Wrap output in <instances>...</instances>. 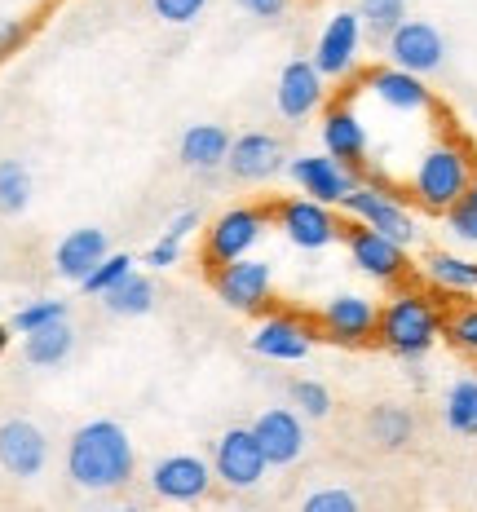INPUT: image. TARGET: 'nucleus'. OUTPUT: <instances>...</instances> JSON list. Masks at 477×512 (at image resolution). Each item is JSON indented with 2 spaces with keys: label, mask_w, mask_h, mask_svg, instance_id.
Returning <instances> with one entry per match:
<instances>
[{
  "label": "nucleus",
  "mask_w": 477,
  "mask_h": 512,
  "mask_svg": "<svg viewBox=\"0 0 477 512\" xmlns=\"http://www.w3.org/2000/svg\"><path fill=\"white\" fill-rule=\"evenodd\" d=\"M133 468H137V451H133V437L124 433V424L115 420H89L71 433L67 442V477L80 490H120L133 482Z\"/></svg>",
  "instance_id": "obj_1"
},
{
  "label": "nucleus",
  "mask_w": 477,
  "mask_h": 512,
  "mask_svg": "<svg viewBox=\"0 0 477 512\" xmlns=\"http://www.w3.org/2000/svg\"><path fill=\"white\" fill-rule=\"evenodd\" d=\"M442 309L433 296L416 292V287H402L394 292L385 305H380V327H376V340L389 349V354L416 362L429 354V345L442 336Z\"/></svg>",
  "instance_id": "obj_2"
},
{
  "label": "nucleus",
  "mask_w": 477,
  "mask_h": 512,
  "mask_svg": "<svg viewBox=\"0 0 477 512\" xmlns=\"http://www.w3.org/2000/svg\"><path fill=\"white\" fill-rule=\"evenodd\" d=\"M477 177V159L464 142H455V137H447V142L429 146V151L420 155L416 173H411V195H416V204L424 212H447L455 208V199L469 190V181Z\"/></svg>",
  "instance_id": "obj_3"
},
{
  "label": "nucleus",
  "mask_w": 477,
  "mask_h": 512,
  "mask_svg": "<svg viewBox=\"0 0 477 512\" xmlns=\"http://www.w3.org/2000/svg\"><path fill=\"white\" fill-rule=\"evenodd\" d=\"M270 217H274V208H248V204L221 212V217L208 226V243H204V256H208L212 270H226V265L243 261V256L261 243Z\"/></svg>",
  "instance_id": "obj_4"
},
{
  "label": "nucleus",
  "mask_w": 477,
  "mask_h": 512,
  "mask_svg": "<svg viewBox=\"0 0 477 512\" xmlns=\"http://www.w3.org/2000/svg\"><path fill=\"white\" fill-rule=\"evenodd\" d=\"M265 451L261 442L252 437V429H226L217 437V446H212V473H217L221 486L230 490H252L261 486L265 477Z\"/></svg>",
  "instance_id": "obj_5"
},
{
  "label": "nucleus",
  "mask_w": 477,
  "mask_h": 512,
  "mask_svg": "<svg viewBox=\"0 0 477 512\" xmlns=\"http://www.w3.org/2000/svg\"><path fill=\"white\" fill-rule=\"evenodd\" d=\"M385 53H389V67L411 71V76H433V71L447 62V40H442V31L433 23H424V18H407V23L385 40Z\"/></svg>",
  "instance_id": "obj_6"
},
{
  "label": "nucleus",
  "mask_w": 477,
  "mask_h": 512,
  "mask_svg": "<svg viewBox=\"0 0 477 512\" xmlns=\"http://www.w3.org/2000/svg\"><path fill=\"white\" fill-rule=\"evenodd\" d=\"M349 217L358 221V226H367V230H376V234H385V239H394V243H416V217H411L407 208L394 199V190H376V186H358L354 195L341 204Z\"/></svg>",
  "instance_id": "obj_7"
},
{
  "label": "nucleus",
  "mask_w": 477,
  "mask_h": 512,
  "mask_svg": "<svg viewBox=\"0 0 477 512\" xmlns=\"http://www.w3.org/2000/svg\"><path fill=\"white\" fill-rule=\"evenodd\" d=\"M292 181L305 190V199H314V204H345L349 195H354L363 181H358V168H345L341 159L332 155H296L288 164Z\"/></svg>",
  "instance_id": "obj_8"
},
{
  "label": "nucleus",
  "mask_w": 477,
  "mask_h": 512,
  "mask_svg": "<svg viewBox=\"0 0 477 512\" xmlns=\"http://www.w3.org/2000/svg\"><path fill=\"white\" fill-rule=\"evenodd\" d=\"M45 464H49V437L36 420L14 415V420L0 424V468L9 477L31 482V477L45 473Z\"/></svg>",
  "instance_id": "obj_9"
},
{
  "label": "nucleus",
  "mask_w": 477,
  "mask_h": 512,
  "mask_svg": "<svg viewBox=\"0 0 477 512\" xmlns=\"http://www.w3.org/2000/svg\"><path fill=\"white\" fill-rule=\"evenodd\" d=\"M212 287H217L221 301L230 309H239V314H261V309H270L274 274L265 261H257V256H243V261L212 274Z\"/></svg>",
  "instance_id": "obj_10"
},
{
  "label": "nucleus",
  "mask_w": 477,
  "mask_h": 512,
  "mask_svg": "<svg viewBox=\"0 0 477 512\" xmlns=\"http://www.w3.org/2000/svg\"><path fill=\"white\" fill-rule=\"evenodd\" d=\"M274 217H279V230L305 252L327 248V243H336L345 234L341 217L327 204H314V199H283V204L274 208Z\"/></svg>",
  "instance_id": "obj_11"
},
{
  "label": "nucleus",
  "mask_w": 477,
  "mask_h": 512,
  "mask_svg": "<svg viewBox=\"0 0 477 512\" xmlns=\"http://www.w3.org/2000/svg\"><path fill=\"white\" fill-rule=\"evenodd\" d=\"M212 464L199 455H164L151 464V490L168 504H195L212 490Z\"/></svg>",
  "instance_id": "obj_12"
},
{
  "label": "nucleus",
  "mask_w": 477,
  "mask_h": 512,
  "mask_svg": "<svg viewBox=\"0 0 477 512\" xmlns=\"http://www.w3.org/2000/svg\"><path fill=\"white\" fill-rule=\"evenodd\" d=\"M358 45H363V18H358V9H341V14L327 18L323 36H318L314 45V67L318 76H349L358 62Z\"/></svg>",
  "instance_id": "obj_13"
},
{
  "label": "nucleus",
  "mask_w": 477,
  "mask_h": 512,
  "mask_svg": "<svg viewBox=\"0 0 477 512\" xmlns=\"http://www.w3.org/2000/svg\"><path fill=\"white\" fill-rule=\"evenodd\" d=\"M318 327H323L327 340H336V345H367V340H376L380 309L358 292H341L323 305Z\"/></svg>",
  "instance_id": "obj_14"
},
{
  "label": "nucleus",
  "mask_w": 477,
  "mask_h": 512,
  "mask_svg": "<svg viewBox=\"0 0 477 512\" xmlns=\"http://www.w3.org/2000/svg\"><path fill=\"white\" fill-rule=\"evenodd\" d=\"M345 243H349V256H354V265L363 274L380 283H402L407 279V248L394 239H385V234L367 230V226H345Z\"/></svg>",
  "instance_id": "obj_15"
},
{
  "label": "nucleus",
  "mask_w": 477,
  "mask_h": 512,
  "mask_svg": "<svg viewBox=\"0 0 477 512\" xmlns=\"http://www.w3.org/2000/svg\"><path fill=\"white\" fill-rule=\"evenodd\" d=\"M252 437L261 442L270 468H288L305 455V424H301V415L288 407H265L257 420H252Z\"/></svg>",
  "instance_id": "obj_16"
},
{
  "label": "nucleus",
  "mask_w": 477,
  "mask_h": 512,
  "mask_svg": "<svg viewBox=\"0 0 477 512\" xmlns=\"http://www.w3.org/2000/svg\"><path fill=\"white\" fill-rule=\"evenodd\" d=\"M314 345V327L296 314H270L252 332V349L270 362H301Z\"/></svg>",
  "instance_id": "obj_17"
},
{
  "label": "nucleus",
  "mask_w": 477,
  "mask_h": 512,
  "mask_svg": "<svg viewBox=\"0 0 477 512\" xmlns=\"http://www.w3.org/2000/svg\"><path fill=\"white\" fill-rule=\"evenodd\" d=\"M106 256H111V248H106V230L80 226V230H71L58 239V248H53V270H58V279H67V283H84Z\"/></svg>",
  "instance_id": "obj_18"
},
{
  "label": "nucleus",
  "mask_w": 477,
  "mask_h": 512,
  "mask_svg": "<svg viewBox=\"0 0 477 512\" xmlns=\"http://www.w3.org/2000/svg\"><path fill=\"white\" fill-rule=\"evenodd\" d=\"M283 164H288L283 142L279 137H270V133H243V137L230 142L226 168H230V177L235 181H265V177L279 173Z\"/></svg>",
  "instance_id": "obj_19"
},
{
  "label": "nucleus",
  "mask_w": 477,
  "mask_h": 512,
  "mask_svg": "<svg viewBox=\"0 0 477 512\" xmlns=\"http://www.w3.org/2000/svg\"><path fill=\"white\" fill-rule=\"evenodd\" d=\"M323 151L341 159L345 168H363L367 159V128L349 102H336L323 111Z\"/></svg>",
  "instance_id": "obj_20"
},
{
  "label": "nucleus",
  "mask_w": 477,
  "mask_h": 512,
  "mask_svg": "<svg viewBox=\"0 0 477 512\" xmlns=\"http://www.w3.org/2000/svg\"><path fill=\"white\" fill-rule=\"evenodd\" d=\"M274 102H279V111L288 120H305L310 111H318V102H323V76H318V67L310 58H296L283 67Z\"/></svg>",
  "instance_id": "obj_21"
},
{
  "label": "nucleus",
  "mask_w": 477,
  "mask_h": 512,
  "mask_svg": "<svg viewBox=\"0 0 477 512\" xmlns=\"http://www.w3.org/2000/svg\"><path fill=\"white\" fill-rule=\"evenodd\" d=\"M367 89H371V98H380L385 106H394V111H429L433 106V93L424 89V80L398 67L367 71Z\"/></svg>",
  "instance_id": "obj_22"
},
{
  "label": "nucleus",
  "mask_w": 477,
  "mask_h": 512,
  "mask_svg": "<svg viewBox=\"0 0 477 512\" xmlns=\"http://www.w3.org/2000/svg\"><path fill=\"white\" fill-rule=\"evenodd\" d=\"M230 159V133L221 124H190L182 133V164L195 173H212Z\"/></svg>",
  "instance_id": "obj_23"
},
{
  "label": "nucleus",
  "mask_w": 477,
  "mask_h": 512,
  "mask_svg": "<svg viewBox=\"0 0 477 512\" xmlns=\"http://www.w3.org/2000/svg\"><path fill=\"white\" fill-rule=\"evenodd\" d=\"M71 349H76V332H71L67 318L23 336V358L31 362V367H62V362L71 358Z\"/></svg>",
  "instance_id": "obj_24"
},
{
  "label": "nucleus",
  "mask_w": 477,
  "mask_h": 512,
  "mask_svg": "<svg viewBox=\"0 0 477 512\" xmlns=\"http://www.w3.org/2000/svg\"><path fill=\"white\" fill-rule=\"evenodd\" d=\"M367 433H371V442L385 446V451H402V446L411 442V433H416V420H411V411L385 402V407H376L367 415Z\"/></svg>",
  "instance_id": "obj_25"
},
{
  "label": "nucleus",
  "mask_w": 477,
  "mask_h": 512,
  "mask_svg": "<svg viewBox=\"0 0 477 512\" xmlns=\"http://www.w3.org/2000/svg\"><path fill=\"white\" fill-rule=\"evenodd\" d=\"M424 274L442 287V292H477V261L469 256H451V252H429Z\"/></svg>",
  "instance_id": "obj_26"
},
{
  "label": "nucleus",
  "mask_w": 477,
  "mask_h": 512,
  "mask_svg": "<svg viewBox=\"0 0 477 512\" xmlns=\"http://www.w3.org/2000/svg\"><path fill=\"white\" fill-rule=\"evenodd\" d=\"M102 305L111 309L115 318H142V314H151L155 309V283L146 279V274H129L115 292L102 296Z\"/></svg>",
  "instance_id": "obj_27"
},
{
  "label": "nucleus",
  "mask_w": 477,
  "mask_h": 512,
  "mask_svg": "<svg viewBox=\"0 0 477 512\" xmlns=\"http://www.w3.org/2000/svg\"><path fill=\"white\" fill-rule=\"evenodd\" d=\"M31 204V168L23 159H0V212L18 217Z\"/></svg>",
  "instance_id": "obj_28"
},
{
  "label": "nucleus",
  "mask_w": 477,
  "mask_h": 512,
  "mask_svg": "<svg viewBox=\"0 0 477 512\" xmlns=\"http://www.w3.org/2000/svg\"><path fill=\"white\" fill-rule=\"evenodd\" d=\"M447 429L473 437L477 433V380H455L447 393Z\"/></svg>",
  "instance_id": "obj_29"
},
{
  "label": "nucleus",
  "mask_w": 477,
  "mask_h": 512,
  "mask_svg": "<svg viewBox=\"0 0 477 512\" xmlns=\"http://www.w3.org/2000/svg\"><path fill=\"white\" fill-rule=\"evenodd\" d=\"M358 18L376 40H389L407 23V0H358Z\"/></svg>",
  "instance_id": "obj_30"
},
{
  "label": "nucleus",
  "mask_w": 477,
  "mask_h": 512,
  "mask_svg": "<svg viewBox=\"0 0 477 512\" xmlns=\"http://www.w3.org/2000/svg\"><path fill=\"white\" fill-rule=\"evenodd\" d=\"M67 318V301H53V296H40V301H27L23 309L14 314V332H23V336H31V332H40V327H53V323H62Z\"/></svg>",
  "instance_id": "obj_31"
},
{
  "label": "nucleus",
  "mask_w": 477,
  "mask_h": 512,
  "mask_svg": "<svg viewBox=\"0 0 477 512\" xmlns=\"http://www.w3.org/2000/svg\"><path fill=\"white\" fill-rule=\"evenodd\" d=\"M288 398L296 415H305V420H327L332 415V393H327L323 380H292Z\"/></svg>",
  "instance_id": "obj_32"
},
{
  "label": "nucleus",
  "mask_w": 477,
  "mask_h": 512,
  "mask_svg": "<svg viewBox=\"0 0 477 512\" xmlns=\"http://www.w3.org/2000/svg\"><path fill=\"white\" fill-rule=\"evenodd\" d=\"M129 274H133V256L111 252V256H106V261H102L98 270H93V274H89V279H84L80 287H84V292H89V296H106V292H115V287H120L124 279H129Z\"/></svg>",
  "instance_id": "obj_33"
},
{
  "label": "nucleus",
  "mask_w": 477,
  "mask_h": 512,
  "mask_svg": "<svg viewBox=\"0 0 477 512\" xmlns=\"http://www.w3.org/2000/svg\"><path fill=\"white\" fill-rule=\"evenodd\" d=\"M301 512H363V504L345 486H318L301 499Z\"/></svg>",
  "instance_id": "obj_34"
},
{
  "label": "nucleus",
  "mask_w": 477,
  "mask_h": 512,
  "mask_svg": "<svg viewBox=\"0 0 477 512\" xmlns=\"http://www.w3.org/2000/svg\"><path fill=\"white\" fill-rule=\"evenodd\" d=\"M447 226H451L455 239L477 243V177L469 181V190H464V195L455 199V208L447 212Z\"/></svg>",
  "instance_id": "obj_35"
},
{
  "label": "nucleus",
  "mask_w": 477,
  "mask_h": 512,
  "mask_svg": "<svg viewBox=\"0 0 477 512\" xmlns=\"http://www.w3.org/2000/svg\"><path fill=\"white\" fill-rule=\"evenodd\" d=\"M442 332L451 336V345H455V349H464V354H473V358H477V305L455 309L447 323H442Z\"/></svg>",
  "instance_id": "obj_36"
},
{
  "label": "nucleus",
  "mask_w": 477,
  "mask_h": 512,
  "mask_svg": "<svg viewBox=\"0 0 477 512\" xmlns=\"http://www.w3.org/2000/svg\"><path fill=\"white\" fill-rule=\"evenodd\" d=\"M204 5H208V0H151L155 18H164V23H173V27L195 23V18L204 14Z\"/></svg>",
  "instance_id": "obj_37"
},
{
  "label": "nucleus",
  "mask_w": 477,
  "mask_h": 512,
  "mask_svg": "<svg viewBox=\"0 0 477 512\" xmlns=\"http://www.w3.org/2000/svg\"><path fill=\"white\" fill-rule=\"evenodd\" d=\"M182 261V243L177 239H159V243H151V252H146V265H151V270H168V265H177Z\"/></svg>",
  "instance_id": "obj_38"
},
{
  "label": "nucleus",
  "mask_w": 477,
  "mask_h": 512,
  "mask_svg": "<svg viewBox=\"0 0 477 512\" xmlns=\"http://www.w3.org/2000/svg\"><path fill=\"white\" fill-rule=\"evenodd\" d=\"M23 36H27V23H23V18L0 14V58H5V53H14L18 45H23Z\"/></svg>",
  "instance_id": "obj_39"
},
{
  "label": "nucleus",
  "mask_w": 477,
  "mask_h": 512,
  "mask_svg": "<svg viewBox=\"0 0 477 512\" xmlns=\"http://www.w3.org/2000/svg\"><path fill=\"white\" fill-rule=\"evenodd\" d=\"M195 230H199V212H195V208H186V212H177V217L168 221V230H164V234H168V239H177V243H186Z\"/></svg>",
  "instance_id": "obj_40"
},
{
  "label": "nucleus",
  "mask_w": 477,
  "mask_h": 512,
  "mask_svg": "<svg viewBox=\"0 0 477 512\" xmlns=\"http://www.w3.org/2000/svg\"><path fill=\"white\" fill-rule=\"evenodd\" d=\"M239 9H248L252 18H279L288 9V0H239Z\"/></svg>",
  "instance_id": "obj_41"
},
{
  "label": "nucleus",
  "mask_w": 477,
  "mask_h": 512,
  "mask_svg": "<svg viewBox=\"0 0 477 512\" xmlns=\"http://www.w3.org/2000/svg\"><path fill=\"white\" fill-rule=\"evenodd\" d=\"M9 332H14V327H5V323H0V354H5V349H9Z\"/></svg>",
  "instance_id": "obj_42"
},
{
  "label": "nucleus",
  "mask_w": 477,
  "mask_h": 512,
  "mask_svg": "<svg viewBox=\"0 0 477 512\" xmlns=\"http://www.w3.org/2000/svg\"><path fill=\"white\" fill-rule=\"evenodd\" d=\"M31 5H49V0H31Z\"/></svg>",
  "instance_id": "obj_43"
},
{
  "label": "nucleus",
  "mask_w": 477,
  "mask_h": 512,
  "mask_svg": "<svg viewBox=\"0 0 477 512\" xmlns=\"http://www.w3.org/2000/svg\"><path fill=\"white\" fill-rule=\"evenodd\" d=\"M115 512H137V508H115Z\"/></svg>",
  "instance_id": "obj_44"
}]
</instances>
